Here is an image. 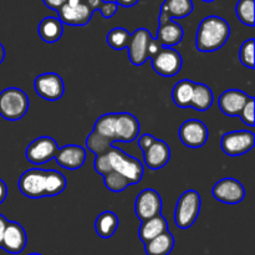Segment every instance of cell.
<instances>
[{"instance_id": "obj_42", "label": "cell", "mask_w": 255, "mask_h": 255, "mask_svg": "<svg viewBox=\"0 0 255 255\" xmlns=\"http://www.w3.org/2000/svg\"><path fill=\"white\" fill-rule=\"evenodd\" d=\"M202 1H204V2H212V1H214V0H202Z\"/></svg>"}, {"instance_id": "obj_6", "label": "cell", "mask_w": 255, "mask_h": 255, "mask_svg": "<svg viewBox=\"0 0 255 255\" xmlns=\"http://www.w3.org/2000/svg\"><path fill=\"white\" fill-rule=\"evenodd\" d=\"M57 12L62 24L70 26H85L94 15V10L90 7L86 0H66Z\"/></svg>"}, {"instance_id": "obj_41", "label": "cell", "mask_w": 255, "mask_h": 255, "mask_svg": "<svg viewBox=\"0 0 255 255\" xmlns=\"http://www.w3.org/2000/svg\"><path fill=\"white\" fill-rule=\"evenodd\" d=\"M4 59H5V49L1 45V42H0V65H1V62L4 61Z\"/></svg>"}, {"instance_id": "obj_27", "label": "cell", "mask_w": 255, "mask_h": 255, "mask_svg": "<svg viewBox=\"0 0 255 255\" xmlns=\"http://www.w3.org/2000/svg\"><path fill=\"white\" fill-rule=\"evenodd\" d=\"M67 186V181L64 174L59 171L49 169L46 171V191L45 197H55L61 194Z\"/></svg>"}, {"instance_id": "obj_11", "label": "cell", "mask_w": 255, "mask_h": 255, "mask_svg": "<svg viewBox=\"0 0 255 255\" xmlns=\"http://www.w3.org/2000/svg\"><path fill=\"white\" fill-rule=\"evenodd\" d=\"M19 189L27 198H45L46 171L40 168H32L24 172L19 179Z\"/></svg>"}, {"instance_id": "obj_36", "label": "cell", "mask_w": 255, "mask_h": 255, "mask_svg": "<svg viewBox=\"0 0 255 255\" xmlns=\"http://www.w3.org/2000/svg\"><path fill=\"white\" fill-rule=\"evenodd\" d=\"M161 49H162L161 42H159L157 39H153V37H152V40H151V41H149V46H148V56H149V59H151L152 56H154V55H156L157 52H158Z\"/></svg>"}, {"instance_id": "obj_15", "label": "cell", "mask_w": 255, "mask_h": 255, "mask_svg": "<svg viewBox=\"0 0 255 255\" xmlns=\"http://www.w3.org/2000/svg\"><path fill=\"white\" fill-rule=\"evenodd\" d=\"M151 40V32L147 29H143V27L137 29L133 34H131L127 49H128V57L132 65L141 66L147 60H149L148 46Z\"/></svg>"}, {"instance_id": "obj_24", "label": "cell", "mask_w": 255, "mask_h": 255, "mask_svg": "<svg viewBox=\"0 0 255 255\" xmlns=\"http://www.w3.org/2000/svg\"><path fill=\"white\" fill-rule=\"evenodd\" d=\"M173 236L167 231L144 243V252L147 255H168L173 251Z\"/></svg>"}, {"instance_id": "obj_39", "label": "cell", "mask_w": 255, "mask_h": 255, "mask_svg": "<svg viewBox=\"0 0 255 255\" xmlns=\"http://www.w3.org/2000/svg\"><path fill=\"white\" fill-rule=\"evenodd\" d=\"M115 1H116V4L119 5V6L131 7L133 6V5H136L139 0H115Z\"/></svg>"}, {"instance_id": "obj_5", "label": "cell", "mask_w": 255, "mask_h": 255, "mask_svg": "<svg viewBox=\"0 0 255 255\" xmlns=\"http://www.w3.org/2000/svg\"><path fill=\"white\" fill-rule=\"evenodd\" d=\"M29 110V97L17 87H9L0 92V116L7 121H17Z\"/></svg>"}, {"instance_id": "obj_1", "label": "cell", "mask_w": 255, "mask_h": 255, "mask_svg": "<svg viewBox=\"0 0 255 255\" xmlns=\"http://www.w3.org/2000/svg\"><path fill=\"white\" fill-rule=\"evenodd\" d=\"M139 122L128 112L102 115L86 138V147L95 154L106 152L114 142L134 141L139 134Z\"/></svg>"}, {"instance_id": "obj_10", "label": "cell", "mask_w": 255, "mask_h": 255, "mask_svg": "<svg viewBox=\"0 0 255 255\" xmlns=\"http://www.w3.org/2000/svg\"><path fill=\"white\" fill-rule=\"evenodd\" d=\"M34 90L46 101H57L64 96V80L56 72H45L34 80Z\"/></svg>"}, {"instance_id": "obj_37", "label": "cell", "mask_w": 255, "mask_h": 255, "mask_svg": "<svg viewBox=\"0 0 255 255\" xmlns=\"http://www.w3.org/2000/svg\"><path fill=\"white\" fill-rule=\"evenodd\" d=\"M42 2H44L49 9L57 11V10L66 2V0H42Z\"/></svg>"}, {"instance_id": "obj_23", "label": "cell", "mask_w": 255, "mask_h": 255, "mask_svg": "<svg viewBox=\"0 0 255 255\" xmlns=\"http://www.w3.org/2000/svg\"><path fill=\"white\" fill-rule=\"evenodd\" d=\"M119 217L111 211L102 212L95 221V231L102 239H109L119 228Z\"/></svg>"}, {"instance_id": "obj_43", "label": "cell", "mask_w": 255, "mask_h": 255, "mask_svg": "<svg viewBox=\"0 0 255 255\" xmlns=\"http://www.w3.org/2000/svg\"><path fill=\"white\" fill-rule=\"evenodd\" d=\"M29 255H41V254H37V253H32V254H29Z\"/></svg>"}, {"instance_id": "obj_22", "label": "cell", "mask_w": 255, "mask_h": 255, "mask_svg": "<svg viewBox=\"0 0 255 255\" xmlns=\"http://www.w3.org/2000/svg\"><path fill=\"white\" fill-rule=\"evenodd\" d=\"M37 31H39L42 41L47 42V44H54L61 39L62 34H64V24L59 17L47 16L40 21Z\"/></svg>"}, {"instance_id": "obj_26", "label": "cell", "mask_w": 255, "mask_h": 255, "mask_svg": "<svg viewBox=\"0 0 255 255\" xmlns=\"http://www.w3.org/2000/svg\"><path fill=\"white\" fill-rule=\"evenodd\" d=\"M213 92H212L211 87L207 86L206 84H196L194 85L193 97L191 101L192 109L197 110V111H207L213 105Z\"/></svg>"}, {"instance_id": "obj_28", "label": "cell", "mask_w": 255, "mask_h": 255, "mask_svg": "<svg viewBox=\"0 0 255 255\" xmlns=\"http://www.w3.org/2000/svg\"><path fill=\"white\" fill-rule=\"evenodd\" d=\"M162 5L167 9L171 19H183L193 11L192 0H164Z\"/></svg>"}, {"instance_id": "obj_18", "label": "cell", "mask_w": 255, "mask_h": 255, "mask_svg": "<svg viewBox=\"0 0 255 255\" xmlns=\"http://www.w3.org/2000/svg\"><path fill=\"white\" fill-rule=\"evenodd\" d=\"M56 162L60 167L69 171L80 169L86 161V151L84 147L79 144H67V146L59 148L56 157Z\"/></svg>"}, {"instance_id": "obj_34", "label": "cell", "mask_w": 255, "mask_h": 255, "mask_svg": "<svg viewBox=\"0 0 255 255\" xmlns=\"http://www.w3.org/2000/svg\"><path fill=\"white\" fill-rule=\"evenodd\" d=\"M254 97H249L248 101L246 102L244 107L242 109L241 114H239V117H241L242 121L251 127L254 126Z\"/></svg>"}, {"instance_id": "obj_9", "label": "cell", "mask_w": 255, "mask_h": 255, "mask_svg": "<svg viewBox=\"0 0 255 255\" xmlns=\"http://www.w3.org/2000/svg\"><path fill=\"white\" fill-rule=\"evenodd\" d=\"M59 144L54 138L49 136H41L34 139L26 147L25 156L26 159L32 164H44L55 159L59 152Z\"/></svg>"}, {"instance_id": "obj_3", "label": "cell", "mask_w": 255, "mask_h": 255, "mask_svg": "<svg viewBox=\"0 0 255 255\" xmlns=\"http://www.w3.org/2000/svg\"><path fill=\"white\" fill-rule=\"evenodd\" d=\"M231 36V26L223 17L211 15L199 22L196 45L201 52H213L223 47Z\"/></svg>"}, {"instance_id": "obj_19", "label": "cell", "mask_w": 255, "mask_h": 255, "mask_svg": "<svg viewBox=\"0 0 255 255\" xmlns=\"http://www.w3.org/2000/svg\"><path fill=\"white\" fill-rule=\"evenodd\" d=\"M249 95L241 90H227L219 96L218 105L221 111L224 115L231 117L239 116L242 109L244 107L246 102L248 101Z\"/></svg>"}, {"instance_id": "obj_17", "label": "cell", "mask_w": 255, "mask_h": 255, "mask_svg": "<svg viewBox=\"0 0 255 255\" xmlns=\"http://www.w3.org/2000/svg\"><path fill=\"white\" fill-rule=\"evenodd\" d=\"M171 159V148L168 143L162 139H154L153 143L143 151V161L146 167L152 171H157L166 166Z\"/></svg>"}, {"instance_id": "obj_7", "label": "cell", "mask_w": 255, "mask_h": 255, "mask_svg": "<svg viewBox=\"0 0 255 255\" xmlns=\"http://www.w3.org/2000/svg\"><path fill=\"white\" fill-rule=\"evenodd\" d=\"M255 146V134L252 131H232L222 137V151L232 157L251 152Z\"/></svg>"}, {"instance_id": "obj_8", "label": "cell", "mask_w": 255, "mask_h": 255, "mask_svg": "<svg viewBox=\"0 0 255 255\" xmlns=\"http://www.w3.org/2000/svg\"><path fill=\"white\" fill-rule=\"evenodd\" d=\"M149 60L152 61L154 71L163 77H172L177 75L183 65L181 54L173 47L167 46H162V49Z\"/></svg>"}, {"instance_id": "obj_38", "label": "cell", "mask_w": 255, "mask_h": 255, "mask_svg": "<svg viewBox=\"0 0 255 255\" xmlns=\"http://www.w3.org/2000/svg\"><path fill=\"white\" fill-rule=\"evenodd\" d=\"M7 197V187L2 179H0V204L6 199Z\"/></svg>"}, {"instance_id": "obj_20", "label": "cell", "mask_w": 255, "mask_h": 255, "mask_svg": "<svg viewBox=\"0 0 255 255\" xmlns=\"http://www.w3.org/2000/svg\"><path fill=\"white\" fill-rule=\"evenodd\" d=\"M183 27L178 24V22L173 21V20H168V21L159 24L158 31H157V40L161 42L162 46L172 47L178 45L183 39Z\"/></svg>"}, {"instance_id": "obj_4", "label": "cell", "mask_w": 255, "mask_h": 255, "mask_svg": "<svg viewBox=\"0 0 255 255\" xmlns=\"http://www.w3.org/2000/svg\"><path fill=\"white\" fill-rule=\"evenodd\" d=\"M202 199L197 191L189 189L181 194L174 209V223L179 229H188L201 213Z\"/></svg>"}, {"instance_id": "obj_33", "label": "cell", "mask_w": 255, "mask_h": 255, "mask_svg": "<svg viewBox=\"0 0 255 255\" xmlns=\"http://www.w3.org/2000/svg\"><path fill=\"white\" fill-rule=\"evenodd\" d=\"M254 39H248L242 44L241 50H239V60L242 65L248 69H254Z\"/></svg>"}, {"instance_id": "obj_25", "label": "cell", "mask_w": 255, "mask_h": 255, "mask_svg": "<svg viewBox=\"0 0 255 255\" xmlns=\"http://www.w3.org/2000/svg\"><path fill=\"white\" fill-rule=\"evenodd\" d=\"M194 85L196 82L191 80H181L174 85L172 90V100L179 109H189L191 107L192 97H193Z\"/></svg>"}, {"instance_id": "obj_31", "label": "cell", "mask_w": 255, "mask_h": 255, "mask_svg": "<svg viewBox=\"0 0 255 255\" xmlns=\"http://www.w3.org/2000/svg\"><path fill=\"white\" fill-rule=\"evenodd\" d=\"M104 183L106 186V188L109 191L114 192V193H120V192H124L125 189L128 188L131 184L127 181L125 177H122L121 174L116 173L114 171L107 172L106 174H104Z\"/></svg>"}, {"instance_id": "obj_14", "label": "cell", "mask_w": 255, "mask_h": 255, "mask_svg": "<svg viewBox=\"0 0 255 255\" xmlns=\"http://www.w3.org/2000/svg\"><path fill=\"white\" fill-rule=\"evenodd\" d=\"M212 196L218 202L226 204H238L246 197L243 184L234 178H223L212 188Z\"/></svg>"}, {"instance_id": "obj_32", "label": "cell", "mask_w": 255, "mask_h": 255, "mask_svg": "<svg viewBox=\"0 0 255 255\" xmlns=\"http://www.w3.org/2000/svg\"><path fill=\"white\" fill-rule=\"evenodd\" d=\"M92 10H99L105 19H110L114 16L119 10V5L116 1H104V0H86Z\"/></svg>"}, {"instance_id": "obj_13", "label": "cell", "mask_w": 255, "mask_h": 255, "mask_svg": "<svg viewBox=\"0 0 255 255\" xmlns=\"http://www.w3.org/2000/svg\"><path fill=\"white\" fill-rule=\"evenodd\" d=\"M209 132L206 125L199 120H188L179 127V139L189 148H201L208 141Z\"/></svg>"}, {"instance_id": "obj_40", "label": "cell", "mask_w": 255, "mask_h": 255, "mask_svg": "<svg viewBox=\"0 0 255 255\" xmlns=\"http://www.w3.org/2000/svg\"><path fill=\"white\" fill-rule=\"evenodd\" d=\"M7 219L5 218L2 214H0V246H1V239H2V234H4V231H5V227H6L7 224Z\"/></svg>"}, {"instance_id": "obj_29", "label": "cell", "mask_w": 255, "mask_h": 255, "mask_svg": "<svg viewBox=\"0 0 255 255\" xmlns=\"http://www.w3.org/2000/svg\"><path fill=\"white\" fill-rule=\"evenodd\" d=\"M131 34L124 27H115L107 34V44L114 50H125L129 42Z\"/></svg>"}, {"instance_id": "obj_2", "label": "cell", "mask_w": 255, "mask_h": 255, "mask_svg": "<svg viewBox=\"0 0 255 255\" xmlns=\"http://www.w3.org/2000/svg\"><path fill=\"white\" fill-rule=\"evenodd\" d=\"M95 171L104 176L107 172L114 171L121 174L129 182V184H137L143 177V164L139 159L129 156L117 147H110L104 153L96 154L94 162Z\"/></svg>"}, {"instance_id": "obj_16", "label": "cell", "mask_w": 255, "mask_h": 255, "mask_svg": "<svg viewBox=\"0 0 255 255\" xmlns=\"http://www.w3.org/2000/svg\"><path fill=\"white\" fill-rule=\"evenodd\" d=\"M27 244L26 232L17 222H7L2 234L1 246L4 251L10 254H20Z\"/></svg>"}, {"instance_id": "obj_35", "label": "cell", "mask_w": 255, "mask_h": 255, "mask_svg": "<svg viewBox=\"0 0 255 255\" xmlns=\"http://www.w3.org/2000/svg\"><path fill=\"white\" fill-rule=\"evenodd\" d=\"M154 139H156V137H153L152 134L149 133L142 134V136L138 138V147L142 149V152L146 151V149L153 143Z\"/></svg>"}, {"instance_id": "obj_30", "label": "cell", "mask_w": 255, "mask_h": 255, "mask_svg": "<svg viewBox=\"0 0 255 255\" xmlns=\"http://www.w3.org/2000/svg\"><path fill=\"white\" fill-rule=\"evenodd\" d=\"M254 4L255 0H239L237 2L236 12L242 24L247 26H254Z\"/></svg>"}, {"instance_id": "obj_12", "label": "cell", "mask_w": 255, "mask_h": 255, "mask_svg": "<svg viewBox=\"0 0 255 255\" xmlns=\"http://www.w3.org/2000/svg\"><path fill=\"white\" fill-rule=\"evenodd\" d=\"M162 198L154 189L147 188L139 192L134 201V213L141 222L161 214Z\"/></svg>"}, {"instance_id": "obj_21", "label": "cell", "mask_w": 255, "mask_h": 255, "mask_svg": "<svg viewBox=\"0 0 255 255\" xmlns=\"http://www.w3.org/2000/svg\"><path fill=\"white\" fill-rule=\"evenodd\" d=\"M167 231H168V222L166 221V218L162 214H158V216H154L142 222L141 227H139L138 236L142 243L144 244Z\"/></svg>"}]
</instances>
